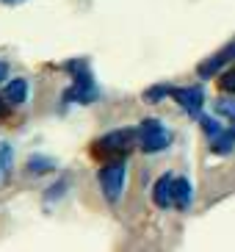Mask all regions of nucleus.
<instances>
[{
    "mask_svg": "<svg viewBox=\"0 0 235 252\" xmlns=\"http://www.w3.org/2000/svg\"><path fill=\"white\" fill-rule=\"evenodd\" d=\"M172 97H175L177 105H180L188 117L199 119L202 105H205V92H202V86H180V89H172Z\"/></svg>",
    "mask_w": 235,
    "mask_h": 252,
    "instance_id": "nucleus-5",
    "label": "nucleus"
},
{
    "mask_svg": "<svg viewBox=\"0 0 235 252\" xmlns=\"http://www.w3.org/2000/svg\"><path fill=\"white\" fill-rule=\"evenodd\" d=\"M233 56H235V42H233V45H227L224 50H219L216 56H210V59L202 61V64L197 67V75H199V78H213V75H219L221 69H224V64H227Z\"/></svg>",
    "mask_w": 235,
    "mask_h": 252,
    "instance_id": "nucleus-6",
    "label": "nucleus"
},
{
    "mask_svg": "<svg viewBox=\"0 0 235 252\" xmlns=\"http://www.w3.org/2000/svg\"><path fill=\"white\" fill-rule=\"evenodd\" d=\"M136 133H139V147L144 153H161L172 144V133L166 127L158 122V119H141V125L136 127Z\"/></svg>",
    "mask_w": 235,
    "mask_h": 252,
    "instance_id": "nucleus-4",
    "label": "nucleus"
},
{
    "mask_svg": "<svg viewBox=\"0 0 235 252\" xmlns=\"http://www.w3.org/2000/svg\"><path fill=\"white\" fill-rule=\"evenodd\" d=\"M219 86H221V92L235 94V64H233V67H227L224 72H219Z\"/></svg>",
    "mask_w": 235,
    "mask_h": 252,
    "instance_id": "nucleus-13",
    "label": "nucleus"
},
{
    "mask_svg": "<svg viewBox=\"0 0 235 252\" xmlns=\"http://www.w3.org/2000/svg\"><path fill=\"white\" fill-rule=\"evenodd\" d=\"M64 69H69V72H72V86L64 92L66 103H81V105L94 103L97 97H100V89H97L94 78L88 75L86 61H66Z\"/></svg>",
    "mask_w": 235,
    "mask_h": 252,
    "instance_id": "nucleus-2",
    "label": "nucleus"
},
{
    "mask_svg": "<svg viewBox=\"0 0 235 252\" xmlns=\"http://www.w3.org/2000/svg\"><path fill=\"white\" fill-rule=\"evenodd\" d=\"M216 114L224 117V119H230L233 127H235V100H219V103H216Z\"/></svg>",
    "mask_w": 235,
    "mask_h": 252,
    "instance_id": "nucleus-14",
    "label": "nucleus"
},
{
    "mask_svg": "<svg viewBox=\"0 0 235 252\" xmlns=\"http://www.w3.org/2000/svg\"><path fill=\"white\" fill-rule=\"evenodd\" d=\"M191 197H194L191 180L188 178H175V208L177 211H188V208H191Z\"/></svg>",
    "mask_w": 235,
    "mask_h": 252,
    "instance_id": "nucleus-10",
    "label": "nucleus"
},
{
    "mask_svg": "<svg viewBox=\"0 0 235 252\" xmlns=\"http://www.w3.org/2000/svg\"><path fill=\"white\" fill-rule=\"evenodd\" d=\"M235 150V127H221L219 133L210 139V153H216V156H227V153H233Z\"/></svg>",
    "mask_w": 235,
    "mask_h": 252,
    "instance_id": "nucleus-8",
    "label": "nucleus"
},
{
    "mask_svg": "<svg viewBox=\"0 0 235 252\" xmlns=\"http://www.w3.org/2000/svg\"><path fill=\"white\" fill-rule=\"evenodd\" d=\"M125 178H127V166H125L122 158L108 161L103 169L97 172L100 189H103V194H105L108 202H119V197H122V191H125Z\"/></svg>",
    "mask_w": 235,
    "mask_h": 252,
    "instance_id": "nucleus-3",
    "label": "nucleus"
},
{
    "mask_svg": "<svg viewBox=\"0 0 235 252\" xmlns=\"http://www.w3.org/2000/svg\"><path fill=\"white\" fill-rule=\"evenodd\" d=\"M136 144H139L136 127H122V130H111L103 139H97L91 144V156L103 158V161H117V158H125Z\"/></svg>",
    "mask_w": 235,
    "mask_h": 252,
    "instance_id": "nucleus-1",
    "label": "nucleus"
},
{
    "mask_svg": "<svg viewBox=\"0 0 235 252\" xmlns=\"http://www.w3.org/2000/svg\"><path fill=\"white\" fill-rule=\"evenodd\" d=\"M3 3H8V6H17V3H22V0H3Z\"/></svg>",
    "mask_w": 235,
    "mask_h": 252,
    "instance_id": "nucleus-18",
    "label": "nucleus"
},
{
    "mask_svg": "<svg viewBox=\"0 0 235 252\" xmlns=\"http://www.w3.org/2000/svg\"><path fill=\"white\" fill-rule=\"evenodd\" d=\"M6 114H8V100H6L3 94H0V119L6 117Z\"/></svg>",
    "mask_w": 235,
    "mask_h": 252,
    "instance_id": "nucleus-16",
    "label": "nucleus"
},
{
    "mask_svg": "<svg viewBox=\"0 0 235 252\" xmlns=\"http://www.w3.org/2000/svg\"><path fill=\"white\" fill-rule=\"evenodd\" d=\"M3 97L8 100V105H22L25 100H28V81H25V78L8 81L6 89H3Z\"/></svg>",
    "mask_w": 235,
    "mask_h": 252,
    "instance_id": "nucleus-9",
    "label": "nucleus"
},
{
    "mask_svg": "<svg viewBox=\"0 0 235 252\" xmlns=\"http://www.w3.org/2000/svg\"><path fill=\"white\" fill-rule=\"evenodd\" d=\"M152 200L158 208H169L175 205V178L172 175H161L152 186Z\"/></svg>",
    "mask_w": 235,
    "mask_h": 252,
    "instance_id": "nucleus-7",
    "label": "nucleus"
},
{
    "mask_svg": "<svg viewBox=\"0 0 235 252\" xmlns=\"http://www.w3.org/2000/svg\"><path fill=\"white\" fill-rule=\"evenodd\" d=\"M0 166H3V172L11 169V147L8 144H0Z\"/></svg>",
    "mask_w": 235,
    "mask_h": 252,
    "instance_id": "nucleus-15",
    "label": "nucleus"
},
{
    "mask_svg": "<svg viewBox=\"0 0 235 252\" xmlns=\"http://www.w3.org/2000/svg\"><path fill=\"white\" fill-rule=\"evenodd\" d=\"M6 75H8V67L0 61V83H3V78H6Z\"/></svg>",
    "mask_w": 235,
    "mask_h": 252,
    "instance_id": "nucleus-17",
    "label": "nucleus"
},
{
    "mask_svg": "<svg viewBox=\"0 0 235 252\" xmlns=\"http://www.w3.org/2000/svg\"><path fill=\"white\" fill-rule=\"evenodd\" d=\"M172 89H175V86H166V83L149 86V89L144 92V100H147V103H161L163 97H172Z\"/></svg>",
    "mask_w": 235,
    "mask_h": 252,
    "instance_id": "nucleus-12",
    "label": "nucleus"
},
{
    "mask_svg": "<svg viewBox=\"0 0 235 252\" xmlns=\"http://www.w3.org/2000/svg\"><path fill=\"white\" fill-rule=\"evenodd\" d=\"M56 169V161L47 156H30L28 158V172L30 175H44V172H53Z\"/></svg>",
    "mask_w": 235,
    "mask_h": 252,
    "instance_id": "nucleus-11",
    "label": "nucleus"
}]
</instances>
